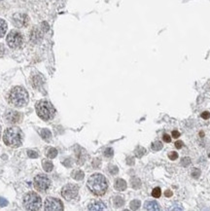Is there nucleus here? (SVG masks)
<instances>
[{"label":"nucleus","mask_w":210,"mask_h":211,"mask_svg":"<svg viewBox=\"0 0 210 211\" xmlns=\"http://www.w3.org/2000/svg\"><path fill=\"white\" fill-rule=\"evenodd\" d=\"M161 188H159V187H157L152 191V196L154 197H156V199H158V197H161Z\"/></svg>","instance_id":"obj_26"},{"label":"nucleus","mask_w":210,"mask_h":211,"mask_svg":"<svg viewBox=\"0 0 210 211\" xmlns=\"http://www.w3.org/2000/svg\"><path fill=\"white\" fill-rule=\"evenodd\" d=\"M3 140L6 145L10 147L21 146L23 142V132L18 127H9L5 130L3 135Z\"/></svg>","instance_id":"obj_3"},{"label":"nucleus","mask_w":210,"mask_h":211,"mask_svg":"<svg viewBox=\"0 0 210 211\" xmlns=\"http://www.w3.org/2000/svg\"><path fill=\"white\" fill-rule=\"evenodd\" d=\"M180 136V132H177V130H173L172 132V137L173 138H178Z\"/></svg>","instance_id":"obj_38"},{"label":"nucleus","mask_w":210,"mask_h":211,"mask_svg":"<svg viewBox=\"0 0 210 211\" xmlns=\"http://www.w3.org/2000/svg\"><path fill=\"white\" fill-rule=\"evenodd\" d=\"M168 158L170 160H172V161H175V160H177L178 159V154L176 153V152H174V151H172L170 152V153H168Z\"/></svg>","instance_id":"obj_29"},{"label":"nucleus","mask_w":210,"mask_h":211,"mask_svg":"<svg viewBox=\"0 0 210 211\" xmlns=\"http://www.w3.org/2000/svg\"><path fill=\"white\" fill-rule=\"evenodd\" d=\"M5 118H6L7 122L10 123V124H17V123L20 122L22 116H21V114L17 111L10 110L7 112L6 115H5Z\"/></svg>","instance_id":"obj_11"},{"label":"nucleus","mask_w":210,"mask_h":211,"mask_svg":"<svg viewBox=\"0 0 210 211\" xmlns=\"http://www.w3.org/2000/svg\"><path fill=\"white\" fill-rule=\"evenodd\" d=\"M50 185H51V181L50 179L45 175H37L34 178V187L37 191L39 192H44L46 190L49 189Z\"/></svg>","instance_id":"obj_7"},{"label":"nucleus","mask_w":210,"mask_h":211,"mask_svg":"<svg viewBox=\"0 0 210 211\" xmlns=\"http://www.w3.org/2000/svg\"><path fill=\"white\" fill-rule=\"evenodd\" d=\"M78 191L79 188L78 186L73 185V184H68V185H65L62 190V196L64 197L65 199H75L78 195Z\"/></svg>","instance_id":"obj_8"},{"label":"nucleus","mask_w":210,"mask_h":211,"mask_svg":"<svg viewBox=\"0 0 210 211\" xmlns=\"http://www.w3.org/2000/svg\"><path fill=\"white\" fill-rule=\"evenodd\" d=\"M42 164H43V168L45 171L47 172H51L53 170V167H54V165L50 161H43L42 162Z\"/></svg>","instance_id":"obj_18"},{"label":"nucleus","mask_w":210,"mask_h":211,"mask_svg":"<svg viewBox=\"0 0 210 211\" xmlns=\"http://www.w3.org/2000/svg\"><path fill=\"white\" fill-rule=\"evenodd\" d=\"M8 204V201L3 197H0V207H4Z\"/></svg>","instance_id":"obj_33"},{"label":"nucleus","mask_w":210,"mask_h":211,"mask_svg":"<svg viewBox=\"0 0 210 211\" xmlns=\"http://www.w3.org/2000/svg\"><path fill=\"white\" fill-rule=\"evenodd\" d=\"M164 196L166 197H171L172 196V191H166L164 193Z\"/></svg>","instance_id":"obj_40"},{"label":"nucleus","mask_w":210,"mask_h":211,"mask_svg":"<svg viewBox=\"0 0 210 211\" xmlns=\"http://www.w3.org/2000/svg\"><path fill=\"white\" fill-rule=\"evenodd\" d=\"M71 175H72V178L75 179V180H77V181L83 180L84 177H85V174L82 170H74Z\"/></svg>","instance_id":"obj_16"},{"label":"nucleus","mask_w":210,"mask_h":211,"mask_svg":"<svg viewBox=\"0 0 210 211\" xmlns=\"http://www.w3.org/2000/svg\"><path fill=\"white\" fill-rule=\"evenodd\" d=\"M201 118H202V119H204V120H207V119H209V118H210V113H209V112H207V111L203 112V113L201 114Z\"/></svg>","instance_id":"obj_34"},{"label":"nucleus","mask_w":210,"mask_h":211,"mask_svg":"<svg viewBox=\"0 0 210 211\" xmlns=\"http://www.w3.org/2000/svg\"><path fill=\"white\" fill-rule=\"evenodd\" d=\"M145 152H146V150L143 148V147H138L136 150H135V156L137 158H141L143 155L145 154Z\"/></svg>","instance_id":"obj_25"},{"label":"nucleus","mask_w":210,"mask_h":211,"mask_svg":"<svg viewBox=\"0 0 210 211\" xmlns=\"http://www.w3.org/2000/svg\"><path fill=\"white\" fill-rule=\"evenodd\" d=\"M36 112L40 118L45 121L53 119L55 115V107L47 100H41L36 104Z\"/></svg>","instance_id":"obj_4"},{"label":"nucleus","mask_w":210,"mask_h":211,"mask_svg":"<svg viewBox=\"0 0 210 211\" xmlns=\"http://www.w3.org/2000/svg\"><path fill=\"white\" fill-rule=\"evenodd\" d=\"M41 136L43 137V139H45V140H50V139H51L52 133L48 129H43L41 130Z\"/></svg>","instance_id":"obj_19"},{"label":"nucleus","mask_w":210,"mask_h":211,"mask_svg":"<svg viewBox=\"0 0 210 211\" xmlns=\"http://www.w3.org/2000/svg\"><path fill=\"white\" fill-rule=\"evenodd\" d=\"M144 207L146 210H151V211H157L159 210V204L157 201H146L144 204Z\"/></svg>","instance_id":"obj_14"},{"label":"nucleus","mask_w":210,"mask_h":211,"mask_svg":"<svg viewBox=\"0 0 210 211\" xmlns=\"http://www.w3.org/2000/svg\"><path fill=\"white\" fill-rule=\"evenodd\" d=\"M141 185V182H140V180L138 178H132L131 179V186L132 188L134 189H138Z\"/></svg>","instance_id":"obj_24"},{"label":"nucleus","mask_w":210,"mask_h":211,"mask_svg":"<svg viewBox=\"0 0 210 211\" xmlns=\"http://www.w3.org/2000/svg\"><path fill=\"white\" fill-rule=\"evenodd\" d=\"M109 171H110L111 174L115 175V174H117V173H118L119 169H118V167H117V166H114V165H112V166L109 167Z\"/></svg>","instance_id":"obj_31"},{"label":"nucleus","mask_w":210,"mask_h":211,"mask_svg":"<svg viewBox=\"0 0 210 211\" xmlns=\"http://www.w3.org/2000/svg\"><path fill=\"white\" fill-rule=\"evenodd\" d=\"M27 155L29 158H31V159H36V158H38V153L35 151H32V150H29L27 152Z\"/></svg>","instance_id":"obj_30"},{"label":"nucleus","mask_w":210,"mask_h":211,"mask_svg":"<svg viewBox=\"0 0 210 211\" xmlns=\"http://www.w3.org/2000/svg\"><path fill=\"white\" fill-rule=\"evenodd\" d=\"M163 140H164V142L169 143L171 141V137L168 134H163Z\"/></svg>","instance_id":"obj_36"},{"label":"nucleus","mask_w":210,"mask_h":211,"mask_svg":"<svg viewBox=\"0 0 210 211\" xmlns=\"http://www.w3.org/2000/svg\"><path fill=\"white\" fill-rule=\"evenodd\" d=\"M175 147H176L177 149H181L183 147V142L182 141H176V142H175Z\"/></svg>","instance_id":"obj_37"},{"label":"nucleus","mask_w":210,"mask_h":211,"mask_svg":"<svg viewBox=\"0 0 210 211\" xmlns=\"http://www.w3.org/2000/svg\"><path fill=\"white\" fill-rule=\"evenodd\" d=\"M0 1H1V0H0Z\"/></svg>","instance_id":"obj_43"},{"label":"nucleus","mask_w":210,"mask_h":211,"mask_svg":"<svg viewBox=\"0 0 210 211\" xmlns=\"http://www.w3.org/2000/svg\"><path fill=\"white\" fill-rule=\"evenodd\" d=\"M57 150L55 148H50L49 150H48L47 156L49 159H55V158L57 157Z\"/></svg>","instance_id":"obj_20"},{"label":"nucleus","mask_w":210,"mask_h":211,"mask_svg":"<svg viewBox=\"0 0 210 211\" xmlns=\"http://www.w3.org/2000/svg\"><path fill=\"white\" fill-rule=\"evenodd\" d=\"M7 31V23L4 20L0 18V37H3Z\"/></svg>","instance_id":"obj_17"},{"label":"nucleus","mask_w":210,"mask_h":211,"mask_svg":"<svg viewBox=\"0 0 210 211\" xmlns=\"http://www.w3.org/2000/svg\"><path fill=\"white\" fill-rule=\"evenodd\" d=\"M129 206H131V209H133V210H137L138 208H139L140 206H141V202H140L138 199H134V200H132V201L131 202V204H129Z\"/></svg>","instance_id":"obj_22"},{"label":"nucleus","mask_w":210,"mask_h":211,"mask_svg":"<svg viewBox=\"0 0 210 211\" xmlns=\"http://www.w3.org/2000/svg\"><path fill=\"white\" fill-rule=\"evenodd\" d=\"M127 164H133L134 161H133V159H132V158H127Z\"/></svg>","instance_id":"obj_39"},{"label":"nucleus","mask_w":210,"mask_h":211,"mask_svg":"<svg viewBox=\"0 0 210 211\" xmlns=\"http://www.w3.org/2000/svg\"><path fill=\"white\" fill-rule=\"evenodd\" d=\"M191 164V160H190V158H183L182 159V161H181V164L183 165V166H188L189 164Z\"/></svg>","instance_id":"obj_28"},{"label":"nucleus","mask_w":210,"mask_h":211,"mask_svg":"<svg viewBox=\"0 0 210 211\" xmlns=\"http://www.w3.org/2000/svg\"><path fill=\"white\" fill-rule=\"evenodd\" d=\"M87 186L92 194L96 196H102L108 189V182L104 175L100 173H95L89 178Z\"/></svg>","instance_id":"obj_1"},{"label":"nucleus","mask_w":210,"mask_h":211,"mask_svg":"<svg viewBox=\"0 0 210 211\" xmlns=\"http://www.w3.org/2000/svg\"><path fill=\"white\" fill-rule=\"evenodd\" d=\"M13 22L18 27H25L28 25V18L25 14H16L13 17Z\"/></svg>","instance_id":"obj_10"},{"label":"nucleus","mask_w":210,"mask_h":211,"mask_svg":"<svg viewBox=\"0 0 210 211\" xmlns=\"http://www.w3.org/2000/svg\"><path fill=\"white\" fill-rule=\"evenodd\" d=\"M161 148H163V144L161 141H156L152 144V149L154 151H159L161 150Z\"/></svg>","instance_id":"obj_23"},{"label":"nucleus","mask_w":210,"mask_h":211,"mask_svg":"<svg viewBox=\"0 0 210 211\" xmlns=\"http://www.w3.org/2000/svg\"><path fill=\"white\" fill-rule=\"evenodd\" d=\"M192 175H193L194 178H198L199 175H200V170H199V169H195L192 172Z\"/></svg>","instance_id":"obj_32"},{"label":"nucleus","mask_w":210,"mask_h":211,"mask_svg":"<svg viewBox=\"0 0 210 211\" xmlns=\"http://www.w3.org/2000/svg\"><path fill=\"white\" fill-rule=\"evenodd\" d=\"M28 92L22 87H15L9 93V101L16 107H23L28 102Z\"/></svg>","instance_id":"obj_2"},{"label":"nucleus","mask_w":210,"mask_h":211,"mask_svg":"<svg viewBox=\"0 0 210 211\" xmlns=\"http://www.w3.org/2000/svg\"><path fill=\"white\" fill-rule=\"evenodd\" d=\"M7 44L9 45L10 48H13V49L20 48L23 44L22 34L18 32V31L12 30L7 36Z\"/></svg>","instance_id":"obj_6"},{"label":"nucleus","mask_w":210,"mask_h":211,"mask_svg":"<svg viewBox=\"0 0 210 211\" xmlns=\"http://www.w3.org/2000/svg\"><path fill=\"white\" fill-rule=\"evenodd\" d=\"M124 203V201L123 197H116L115 199H114V204H115V206H116V207H121V206H123Z\"/></svg>","instance_id":"obj_21"},{"label":"nucleus","mask_w":210,"mask_h":211,"mask_svg":"<svg viewBox=\"0 0 210 211\" xmlns=\"http://www.w3.org/2000/svg\"><path fill=\"white\" fill-rule=\"evenodd\" d=\"M0 136H1V127H0Z\"/></svg>","instance_id":"obj_41"},{"label":"nucleus","mask_w":210,"mask_h":211,"mask_svg":"<svg viewBox=\"0 0 210 211\" xmlns=\"http://www.w3.org/2000/svg\"><path fill=\"white\" fill-rule=\"evenodd\" d=\"M42 200L36 193H29L23 199V206L26 210H39Z\"/></svg>","instance_id":"obj_5"},{"label":"nucleus","mask_w":210,"mask_h":211,"mask_svg":"<svg viewBox=\"0 0 210 211\" xmlns=\"http://www.w3.org/2000/svg\"><path fill=\"white\" fill-rule=\"evenodd\" d=\"M208 156L210 157V149H209V152H208Z\"/></svg>","instance_id":"obj_42"},{"label":"nucleus","mask_w":210,"mask_h":211,"mask_svg":"<svg viewBox=\"0 0 210 211\" xmlns=\"http://www.w3.org/2000/svg\"><path fill=\"white\" fill-rule=\"evenodd\" d=\"M113 155H114V152H113V149L112 148H107L104 151V156L105 157L111 158V157H113Z\"/></svg>","instance_id":"obj_27"},{"label":"nucleus","mask_w":210,"mask_h":211,"mask_svg":"<svg viewBox=\"0 0 210 211\" xmlns=\"http://www.w3.org/2000/svg\"><path fill=\"white\" fill-rule=\"evenodd\" d=\"M31 41L33 43H39L42 39V32L41 30L38 28H33L32 31H31V35H30Z\"/></svg>","instance_id":"obj_12"},{"label":"nucleus","mask_w":210,"mask_h":211,"mask_svg":"<svg viewBox=\"0 0 210 211\" xmlns=\"http://www.w3.org/2000/svg\"><path fill=\"white\" fill-rule=\"evenodd\" d=\"M89 209L90 210H104L105 209V204L102 201L96 200V201H92V203L89 204Z\"/></svg>","instance_id":"obj_13"},{"label":"nucleus","mask_w":210,"mask_h":211,"mask_svg":"<svg viewBox=\"0 0 210 211\" xmlns=\"http://www.w3.org/2000/svg\"><path fill=\"white\" fill-rule=\"evenodd\" d=\"M115 189L117 191H124L127 189V182L124 180V179H117L116 182H115Z\"/></svg>","instance_id":"obj_15"},{"label":"nucleus","mask_w":210,"mask_h":211,"mask_svg":"<svg viewBox=\"0 0 210 211\" xmlns=\"http://www.w3.org/2000/svg\"><path fill=\"white\" fill-rule=\"evenodd\" d=\"M45 210L48 211H60L63 210V203L62 200L55 197H49L45 201Z\"/></svg>","instance_id":"obj_9"},{"label":"nucleus","mask_w":210,"mask_h":211,"mask_svg":"<svg viewBox=\"0 0 210 211\" xmlns=\"http://www.w3.org/2000/svg\"><path fill=\"white\" fill-rule=\"evenodd\" d=\"M42 29H43V31H45V32H47L49 30V25H48L47 23H42Z\"/></svg>","instance_id":"obj_35"}]
</instances>
